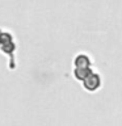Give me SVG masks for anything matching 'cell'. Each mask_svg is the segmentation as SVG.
Returning a JSON list of instances; mask_svg holds the SVG:
<instances>
[{
  "label": "cell",
  "mask_w": 122,
  "mask_h": 126,
  "mask_svg": "<svg viewBox=\"0 0 122 126\" xmlns=\"http://www.w3.org/2000/svg\"><path fill=\"white\" fill-rule=\"evenodd\" d=\"M93 71L92 68H75L74 70V76L77 79V80H84L87 76H89Z\"/></svg>",
  "instance_id": "cell-4"
},
{
  "label": "cell",
  "mask_w": 122,
  "mask_h": 126,
  "mask_svg": "<svg viewBox=\"0 0 122 126\" xmlns=\"http://www.w3.org/2000/svg\"><path fill=\"white\" fill-rule=\"evenodd\" d=\"M101 85V78L100 75L96 74V72H92L89 75V76H87L84 80H83V87L89 91V92H93V91H96L97 88H100Z\"/></svg>",
  "instance_id": "cell-2"
},
{
  "label": "cell",
  "mask_w": 122,
  "mask_h": 126,
  "mask_svg": "<svg viewBox=\"0 0 122 126\" xmlns=\"http://www.w3.org/2000/svg\"><path fill=\"white\" fill-rule=\"evenodd\" d=\"M0 50L3 53L9 55V70L16 68V57H15V50H16V43L13 34L9 30L0 28Z\"/></svg>",
  "instance_id": "cell-1"
},
{
  "label": "cell",
  "mask_w": 122,
  "mask_h": 126,
  "mask_svg": "<svg viewBox=\"0 0 122 126\" xmlns=\"http://www.w3.org/2000/svg\"><path fill=\"white\" fill-rule=\"evenodd\" d=\"M75 68H92V63H91V58L87 54H79L75 58Z\"/></svg>",
  "instance_id": "cell-3"
}]
</instances>
